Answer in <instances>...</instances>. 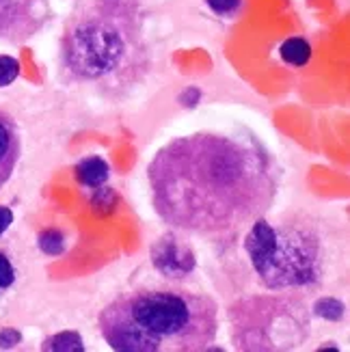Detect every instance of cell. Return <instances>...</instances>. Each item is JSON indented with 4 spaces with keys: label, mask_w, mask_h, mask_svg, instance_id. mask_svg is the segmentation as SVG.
I'll return each instance as SVG.
<instances>
[{
    "label": "cell",
    "mask_w": 350,
    "mask_h": 352,
    "mask_svg": "<svg viewBox=\"0 0 350 352\" xmlns=\"http://www.w3.org/2000/svg\"><path fill=\"white\" fill-rule=\"evenodd\" d=\"M151 204L179 232H240L264 217L277 197V173L266 151L217 132L179 136L147 166Z\"/></svg>",
    "instance_id": "cell-1"
},
{
    "label": "cell",
    "mask_w": 350,
    "mask_h": 352,
    "mask_svg": "<svg viewBox=\"0 0 350 352\" xmlns=\"http://www.w3.org/2000/svg\"><path fill=\"white\" fill-rule=\"evenodd\" d=\"M98 327L119 352H199L217 340L219 307L186 289H139L106 305Z\"/></svg>",
    "instance_id": "cell-2"
},
{
    "label": "cell",
    "mask_w": 350,
    "mask_h": 352,
    "mask_svg": "<svg viewBox=\"0 0 350 352\" xmlns=\"http://www.w3.org/2000/svg\"><path fill=\"white\" fill-rule=\"evenodd\" d=\"M245 251L266 289H303L327 274L329 249L320 223L309 214L290 212L277 221L255 219L245 238Z\"/></svg>",
    "instance_id": "cell-3"
},
{
    "label": "cell",
    "mask_w": 350,
    "mask_h": 352,
    "mask_svg": "<svg viewBox=\"0 0 350 352\" xmlns=\"http://www.w3.org/2000/svg\"><path fill=\"white\" fill-rule=\"evenodd\" d=\"M238 350H294L311 331V314L300 296H249L227 309Z\"/></svg>",
    "instance_id": "cell-4"
},
{
    "label": "cell",
    "mask_w": 350,
    "mask_h": 352,
    "mask_svg": "<svg viewBox=\"0 0 350 352\" xmlns=\"http://www.w3.org/2000/svg\"><path fill=\"white\" fill-rule=\"evenodd\" d=\"M67 67L83 80L113 76L128 56V39L113 15H85L63 41Z\"/></svg>",
    "instance_id": "cell-5"
},
{
    "label": "cell",
    "mask_w": 350,
    "mask_h": 352,
    "mask_svg": "<svg viewBox=\"0 0 350 352\" xmlns=\"http://www.w3.org/2000/svg\"><path fill=\"white\" fill-rule=\"evenodd\" d=\"M151 264L169 281H184L190 277L197 259L190 244L175 234H164L151 247Z\"/></svg>",
    "instance_id": "cell-6"
},
{
    "label": "cell",
    "mask_w": 350,
    "mask_h": 352,
    "mask_svg": "<svg viewBox=\"0 0 350 352\" xmlns=\"http://www.w3.org/2000/svg\"><path fill=\"white\" fill-rule=\"evenodd\" d=\"M20 132L9 113L0 111V188L11 179L15 164L20 160Z\"/></svg>",
    "instance_id": "cell-7"
},
{
    "label": "cell",
    "mask_w": 350,
    "mask_h": 352,
    "mask_svg": "<svg viewBox=\"0 0 350 352\" xmlns=\"http://www.w3.org/2000/svg\"><path fill=\"white\" fill-rule=\"evenodd\" d=\"M76 175H78L80 184L87 188H102L111 177V166L106 164L100 156H89L78 162L76 166Z\"/></svg>",
    "instance_id": "cell-8"
},
{
    "label": "cell",
    "mask_w": 350,
    "mask_h": 352,
    "mask_svg": "<svg viewBox=\"0 0 350 352\" xmlns=\"http://www.w3.org/2000/svg\"><path fill=\"white\" fill-rule=\"evenodd\" d=\"M279 56L283 63L292 65V67H305L311 60V45L303 37H290L281 43Z\"/></svg>",
    "instance_id": "cell-9"
},
{
    "label": "cell",
    "mask_w": 350,
    "mask_h": 352,
    "mask_svg": "<svg viewBox=\"0 0 350 352\" xmlns=\"http://www.w3.org/2000/svg\"><path fill=\"white\" fill-rule=\"evenodd\" d=\"M41 350H48V352H83L85 342L80 338V333L63 331V333H56V335H52V338L45 340L41 344Z\"/></svg>",
    "instance_id": "cell-10"
},
{
    "label": "cell",
    "mask_w": 350,
    "mask_h": 352,
    "mask_svg": "<svg viewBox=\"0 0 350 352\" xmlns=\"http://www.w3.org/2000/svg\"><path fill=\"white\" fill-rule=\"evenodd\" d=\"M37 247L41 253L56 257L65 251V236L58 232V229H45L37 238Z\"/></svg>",
    "instance_id": "cell-11"
},
{
    "label": "cell",
    "mask_w": 350,
    "mask_h": 352,
    "mask_svg": "<svg viewBox=\"0 0 350 352\" xmlns=\"http://www.w3.org/2000/svg\"><path fill=\"white\" fill-rule=\"evenodd\" d=\"M314 316L322 318V320H331V322H338V320H342V316H344V305L333 296H322L314 305Z\"/></svg>",
    "instance_id": "cell-12"
},
{
    "label": "cell",
    "mask_w": 350,
    "mask_h": 352,
    "mask_svg": "<svg viewBox=\"0 0 350 352\" xmlns=\"http://www.w3.org/2000/svg\"><path fill=\"white\" fill-rule=\"evenodd\" d=\"M20 76V63L18 58L0 54V87H9L18 80Z\"/></svg>",
    "instance_id": "cell-13"
},
{
    "label": "cell",
    "mask_w": 350,
    "mask_h": 352,
    "mask_svg": "<svg viewBox=\"0 0 350 352\" xmlns=\"http://www.w3.org/2000/svg\"><path fill=\"white\" fill-rule=\"evenodd\" d=\"M13 283H15V266L9 255L5 251H0V294H5Z\"/></svg>",
    "instance_id": "cell-14"
},
{
    "label": "cell",
    "mask_w": 350,
    "mask_h": 352,
    "mask_svg": "<svg viewBox=\"0 0 350 352\" xmlns=\"http://www.w3.org/2000/svg\"><path fill=\"white\" fill-rule=\"evenodd\" d=\"M206 5L217 15H234L238 13L242 0H206Z\"/></svg>",
    "instance_id": "cell-15"
},
{
    "label": "cell",
    "mask_w": 350,
    "mask_h": 352,
    "mask_svg": "<svg viewBox=\"0 0 350 352\" xmlns=\"http://www.w3.org/2000/svg\"><path fill=\"white\" fill-rule=\"evenodd\" d=\"M22 342V333L15 331V329H3L0 331V348L3 350H9V348H15Z\"/></svg>",
    "instance_id": "cell-16"
},
{
    "label": "cell",
    "mask_w": 350,
    "mask_h": 352,
    "mask_svg": "<svg viewBox=\"0 0 350 352\" xmlns=\"http://www.w3.org/2000/svg\"><path fill=\"white\" fill-rule=\"evenodd\" d=\"M197 102H201V91L197 87H188L184 89V94L179 96V104L182 106H188V109H193V106H197Z\"/></svg>",
    "instance_id": "cell-17"
},
{
    "label": "cell",
    "mask_w": 350,
    "mask_h": 352,
    "mask_svg": "<svg viewBox=\"0 0 350 352\" xmlns=\"http://www.w3.org/2000/svg\"><path fill=\"white\" fill-rule=\"evenodd\" d=\"M13 223V212L7 206H0V236H3Z\"/></svg>",
    "instance_id": "cell-18"
}]
</instances>
